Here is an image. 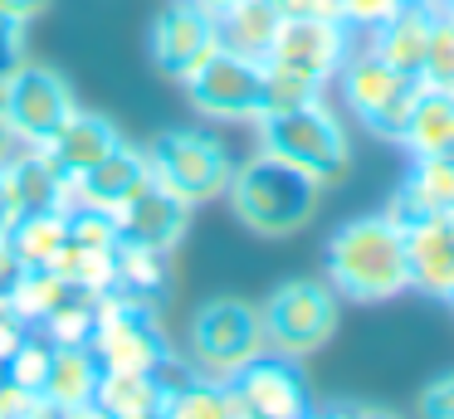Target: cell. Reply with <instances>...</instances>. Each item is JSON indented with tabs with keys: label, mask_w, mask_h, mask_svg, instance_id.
I'll list each match as a JSON object with an SVG mask.
<instances>
[{
	"label": "cell",
	"mask_w": 454,
	"mask_h": 419,
	"mask_svg": "<svg viewBox=\"0 0 454 419\" xmlns=\"http://www.w3.org/2000/svg\"><path fill=\"white\" fill-rule=\"evenodd\" d=\"M333 83L342 88V97H347V107H352L356 122H362L366 132H376V136H391V142H401L405 117H411V107L420 103V93H425L420 74L391 68L366 44H352V54H347L342 68H337Z\"/></svg>",
	"instance_id": "4"
},
{
	"label": "cell",
	"mask_w": 454,
	"mask_h": 419,
	"mask_svg": "<svg viewBox=\"0 0 454 419\" xmlns=\"http://www.w3.org/2000/svg\"><path fill=\"white\" fill-rule=\"evenodd\" d=\"M420 83L454 93V15H444L440 5H434V29H430V44H425Z\"/></svg>",
	"instance_id": "32"
},
{
	"label": "cell",
	"mask_w": 454,
	"mask_h": 419,
	"mask_svg": "<svg viewBox=\"0 0 454 419\" xmlns=\"http://www.w3.org/2000/svg\"><path fill=\"white\" fill-rule=\"evenodd\" d=\"M118 288L122 292H137V298L157 302L171 283V253L147 249V244H118Z\"/></svg>",
	"instance_id": "28"
},
{
	"label": "cell",
	"mask_w": 454,
	"mask_h": 419,
	"mask_svg": "<svg viewBox=\"0 0 454 419\" xmlns=\"http://www.w3.org/2000/svg\"><path fill=\"white\" fill-rule=\"evenodd\" d=\"M327 288L352 302H386L411 288V259H405V229L391 214H362L347 220L327 239Z\"/></svg>",
	"instance_id": "1"
},
{
	"label": "cell",
	"mask_w": 454,
	"mask_h": 419,
	"mask_svg": "<svg viewBox=\"0 0 454 419\" xmlns=\"http://www.w3.org/2000/svg\"><path fill=\"white\" fill-rule=\"evenodd\" d=\"M93 327H98V298H89V292H69V298H64L35 331H44L54 346H89Z\"/></svg>",
	"instance_id": "30"
},
{
	"label": "cell",
	"mask_w": 454,
	"mask_h": 419,
	"mask_svg": "<svg viewBox=\"0 0 454 419\" xmlns=\"http://www.w3.org/2000/svg\"><path fill=\"white\" fill-rule=\"evenodd\" d=\"M113 220H118L122 244H147V249L171 253L181 239H186V229H191V205L176 200L171 190H161V185L152 181L147 190L132 195Z\"/></svg>",
	"instance_id": "14"
},
{
	"label": "cell",
	"mask_w": 454,
	"mask_h": 419,
	"mask_svg": "<svg viewBox=\"0 0 454 419\" xmlns=\"http://www.w3.org/2000/svg\"><path fill=\"white\" fill-rule=\"evenodd\" d=\"M25 58H30V49H25V25L11 15H0V83H5Z\"/></svg>",
	"instance_id": "35"
},
{
	"label": "cell",
	"mask_w": 454,
	"mask_h": 419,
	"mask_svg": "<svg viewBox=\"0 0 454 419\" xmlns=\"http://www.w3.org/2000/svg\"><path fill=\"white\" fill-rule=\"evenodd\" d=\"M50 5H54V0H0V15H11V19H20V25H30V19H40Z\"/></svg>",
	"instance_id": "39"
},
{
	"label": "cell",
	"mask_w": 454,
	"mask_h": 419,
	"mask_svg": "<svg viewBox=\"0 0 454 419\" xmlns=\"http://www.w3.org/2000/svg\"><path fill=\"white\" fill-rule=\"evenodd\" d=\"M118 249H79V244H64L54 253L50 268L69 283L74 292H89V298H103V292L118 288Z\"/></svg>",
	"instance_id": "26"
},
{
	"label": "cell",
	"mask_w": 454,
	"mask_h": 419,
	"mask_svg": "<svg viewBox=\"0 0 454 419\" xmlns=\"http://www.w3.org/2000/svg\"><path fill=\"white\" fill-rule=\"evenodd\" d=\"M20 220V210H15L11 190H5V175H0V234H11V224Z\"/></svg>",
	"instance_id": "40"
},
{
	"label": "cell",
	"mask_w": 454,
	"mask_h": 419,
	"mask_svg": "<svg viewBox=\"0 0 454 419\" xmlns=\"http://www.w3.org/2000/svg\"><path fill=\"white\" fill-rule=\"evenodd\" d=\"M69 419H113V415H103L98 405H79V409H69Z\"/></svg>",
	"instance_id": "43"
},
{
	"label": "cell",
	"mask_w": 454,
	"mask_h": 419,
	"mask_svg": "<svg viewBox=\"0 0 454 419\" xmlns=\"http://www.w3.org/2000/svg\"><path fill=\"white\" fill-rule=\"evenodd\" d=\"M303 419H347V409H308Z\"/></svg>",
	"instance_id": "44"
},
{
	"label": "cell",
	"mask_w": 454,
	"mask_h": 419,
	"mask_svg": "<svg viewBox=\"0 0 454 419\" xmlns=\"http://www.w3.org/2000/svg\"><path fill=\"white\" fill-rule=\"evenodd\" d=\"M20 273H25V263L15 259L11 239H5V234H0V298H5V292L15 288V278H20Z\"/></svg>",
	"instance_id": "38"
},
{
	"label": "cell",
	"mask_w": 454,
	"mask_h": 419,
	"mask_svg": "<svg viewBox=\"0 0 454 419\" xmlns=\"http://www.w3.org/2000/svg\"><path fill=\"white\" fill-rule=\"evenodd\" d=\"M450 302H454V292H450Z\"/></svg>",
	"instance_id": "49"
},
{
	"label": "cell",
	"mask_w": 454,
	"mask_h": 419,
	"mask_svg": "<svg viewBox=\"0 0 454 419\" xmlns=\"http://www.w3.org/2000/svg\"><path fill=\"white\" fill-rule=\"evenodd\" d=\"M254 132H259V151L298 166L317 185H337L352 171V142H347L342 117L327 107V97H313V103L288 107V113H264L254 122Z\"/></svg>",
	"instance_id": "3"
},
{
	"label": "cell",
	"mask_w": 454,
	"mask_h": 419,
	"mask_svg": "<svg viewBox=\"0 0 454 419\" xmlns=\"http://www.w3.org/2000/svg\"><path fill=\"white\" fill-rule=\"evenodd\" d=\"M405 259H411V288L450 302L454 292V229L444 220H425L405 229Z\"/></svg>",
	"instance_id": "21"
},
{
	"label": "cell",
	"mask_w": 454,
	"mask_h": 419,
	"mask_svg": "<svg viewBox=\"0 0 454 419\" xmlns=\"http://www.w3.org/2000/svg\"><path fill=\"white\" fill-rule=\"evenodd\" d=\"M147 161H152V181L161 190H171L176 200H186L191 210L220 200L230 190V175H235L225 142L210 132H196V127H176V132L152 136Z\"/></svg>",
	"instance_id": "5"
},
{
	"label": "cell",
	"mask_w": 454,
	"mask_h": 419,
	"mask_svg": "<svg viewBox=\"0 0 454 419\" xmlns=\"http://www.w3.org/2000/svg\"><path fill=\"white\" fill-rule=\"evenodd\" d=\"M347 419H401V415H391V409H372V405H352Z\"/></svg>",
	"instance_id": "42"
},
{
	"label": "cell",
	"mask_w": 454,
	"mask_h": 419,
	"mask_svg": "<svg viewBox=\"0 0 454 419\" xmlns=\"http://www.w3.org/2000/svg\"><path fill=\"white\" fill-rule=\"evenodd\" d=\"M386 214L401 229H415L425 220L454 214V161H444V156H415V171L395 185Z\"/></svg>",
	"instance_id": "16"
},
{
	"label": "cell",
	"mask_w": 454,
	"mask_h": 419,
	"mask_svg": "<svg viewBox=\"0 0 454 419\" xmlns=\"http://www.w3.org/2000/svg\"><path fill=\"white\" fill-rule=\"evenodd\" d=\"M450 142H454V93L425 88L401 127V146H411V156H444Z\"/></svg>",
	"instance_id": "23"
},
{
	"label": "cell",
	"mask_w": 454,
	"mask_h": 419,
	"mask_svg": "<svg viewBox=\"0 0 454 419\" xmlns=\"http://www.w3.org/2000/svg\"><path fill=\"white\" fill-rule=\"evenodd\" d=\"M220 49L215 39V15L196 0H171L157 10L147 35V54L157 64V74H167L171 83H186L200 64Z\"/></svg>",
	"instance_id": "12"
},
{
	"label": "cell",
	"mask_w": 454,
	"mask_h": 419,
	"mask_svg": "<svg viewBox=\"0 0 454 419\" xmlns=\"http://www.w3.org/2000/svg\"><path fill=\"white\" fill-rule=\"evenodd\" d=\"M98 356L89 346H54V361H50V376H44V400L64 409H79V405H93V390H98Z\"/></svg>",
	"instance_id": "22"
},
{
	"label": "cell",
	"mask_w": 454,
	"mask_h": 419,
	"mask_svg": "<svg viewBox=\"0 0 454 419\" xmlns=\"http://www.w3.org/2000/svg\"><path fill=\"white\" fill-rule=\"evenodd\" d=\"M313 97H323L317 83L264 64V113H288V107H303V103H313Z\"/></svg>",
	"instance_id": "33"
},
{
	"label": "cell",
	"mask_w": 454,
	"mask_h": 419,
	"mask_svg": "<svg viewBox=\"0 0 454 419\" xmlns=\"http://www.w3.org/2000/svg\"><path fill=\"white\" fill-rule=\"evenodd\" d=\"M420 419H454V370L420 390Z\"/></svg>",
	"instance_id": "36"
},
{
	"label": "cell",
	"mask_w": 454,
	"mask_h": 419,
	"mask_svg": "<svg viewBox=\"0 0 454 419\" xmlns=\"http://www.w3.org/2000/svg\"><path fill=\"white\" fill-rule=\"evenodd\" d=\"M278 15L298 19H342V0H274Z\"/></svg>",
	"instance_id": "37"
},
{
	"label": "cell",
	"mask_w": 454,
	"mask_h": 419,
	"mask_svg": "<svg viewBox=\"0 0 454 419\" xmlns=\"http://www.w3.org/2000/svg\"><path fill=\"white\" fill-rule=\"evenodd\" d=\"M152 185V161H147V146H132L122 142L118 151H108L93 171H83L74 181V205H89V210H108L118 214L122 205L132 200L137 190Z\"/></svg>",
	"instance_id": "15"
},
{
	"label": "cell",
	"mask_w": 454,
	"mask_h": 419,
	"mask_svg": "<svg viewBox=\"0 0 454 419\" xmlns=\"http://www.w3.org/2000/svg\"><path fill=\"white\" fill-rule=\"evenodd\" d=\"M225 200L245 229L264 234V239H288V234H298L313 220L317 200H323V185L313 175H303L298 166L278 161V156L254 151L249 161H235Z\"/></svg>",
	"instance_id": "2"
},
{
	"label": "cell",
	"mask_w": 454,
	"mask_h": 419,
	"mask_svg": "<svg viewBox=\"0 0 454 419\" xmlns=\"http://www.w3.org/2000/svg\"><path fill=\"white\" fill-rule=\"evenodd\" d=\"M0 317H11V302H5V298H0Z\"/></svg>",
	"instance_id": "47"
},
{
	"label": "cell",
	"mask_w": 454,
	"mask_h": 419,
	"mask_svg": "<svg viewBox=\"0 0 454 419\" xmlns=\"http://www.w3.org/2000/svg\"><path fill=\"white\" fill-rule=\"evenodd\" d=\"M93 405L113 419H132V415H157L167 405V395H161L152 370H103L98 390H93Z\"/></svg>",
	"instance_id": "24"
},
{
	"label": "cell",
	"mask_w": 454,
	"mask_h": 419,
	"mask_svg": "<svg viewBox=\"0 0 454 419\" xmlns=\"http://www.w3.org/2000/svg\"><path fill=\"white\" fill-rule=\"evenodd\" d=\"M11 249L15 259L25 263V268H50L54 253L69 244V214L64 210H40V214H20V220L11 224Z\"/></svg>",
	"instance_id": "25"
},
{
	"label": "cell",
	"mask_w": 454,
	"mask_h": 419,
	"mask_svg": "<svg viewBox=\"0 0 454 419\" xmlns=\"http://www.w3.org/2000/svg\"><path fill=\"white\" fill-rule=\"evenodd\" d=\"M50 361H54V341L30 327V337L20 341V351L5 361V380H11L15 390H25V395H40L44 376H50Z\"/></svg>",
	"instance_id": "31"
},
{
	"label": "cell",
	"mask_w": 454,
	"mask_h": 419,
	"mask_svg": "<svg viewBox=\"0 0 454 419\" xmlns=\"http://www.w3.org/2000/svg\"><path fill=\"white\" fill-rule=\"evenodd\" d=\"M230 395H235L239 419H303L308 409H313L308 385L294 370V361L274 356V351L249 361V366L230 380Z\"/></svg>",
	"instance_id": "13"
},
{
	"label": "cell",
	"mask_w": 454,
	"mask_h": 419,
	"mask_svg": "<svg viewBox=\"0 0 454 419\" xmlns=\"http://www.w3.org/2000/svg\"><path fill=\"white\" fill-rule=\"evenodd\" d=\"M434 29V0H405L386 25H376L372 35L362 39L372 54H381L391 68H405V74H420L425 64V44H430Z\"/></svg>",
	"instance_id": "19"
},
{
	"label": "cell",
	"mask_w": 454,
	"mask_h": 419,
	"mask_svg": "<svg viewBox=\"0 0 454 419\" xmlns=\"http://www.w3.org/2000/svg\"><path fill=\"white\" fill-rule=\"evenodd\" d=\"M5 190H11L20 214H40V210H74V181L54 171V161L44 156V146H20L11 161L0 166Z\"/></svg>",
	"instance_id": "18"
},
{
	"label": "cell",
	"mask_w": 454,
	"mask_h": 419,
	"mask_svg": "<svg viewBox=\"0 0 454 419\" xmlns=\"http://www.w3.org/2000/svg\"><path fill=\"white\" fill-rule=\"evenodd\" d=\"M401 5L405 0H342V25L352 29L356 39H366L376 25H386Z\"/></svg>",
	"instance_id": "34"
},
{
	"label": "cell",
	"mask_w": 454,
	"mask_h": 419,
	"mask_svg": "<svg viewBox=\"0 0 454 419\" xmlns=\"http://www.w3.org/2000/svg\"><path fill=\"white\" fill-rule=\"evenodd\" d=\"M69 292L74 288L54 268H25L20 278H15V288L5 292V302H11V312L25 322V327H40V322L50 317V312L59 307Z\"/></svg>",
	"instance_id": "27"
},
{
	"label": "cell",
	"mask_w": 454,
	"mask_h": 419,
	"mask_svg": "<svg viewBox=\"0 0 454 419\" xmlns=\"http://www.w3.org/2000/svg\"><path fill=\"white\" fill-rule=\"evenodd\" d=\"M434 5H440V10H444V15H454V0H434Z\"/></svg>",
	"instance_id": "46"
},
{
	"label": "cell",
	"mask_w": 454,
	"mask_h": 419,
	"mask_svg": "<svg viewBox=\"0 0 454 419\" xmlns=\"http://www.w3.org/2000/svg\"><path fill=\"white\" fill-rule=\"evenodd\" d=\"M356 35L342 25V19H298L284 15L274 44H269V68H284V74H298L308 83L327 88L337 78V68L347 64Z\"/></svg>",
	"instance_id": "11"
},
{
	"label": "cell",
	"mask_w": 454,
	"mask_h": 419,
	"mask_svg": "<svg viewBox=\"0 0 454 419\" xmlns=\"http://www.w3.org/2000/svg\"><path fill=\"white\" fill-rule=\"evenodd\" d=\"M128 142V136L118 132V122L103 113H83V107H74V117L59 127V132L44 142V156L54 161V171L69 175V181H79L83 171H93V166L103 161L108 151H118V146Z\"/></svg>",
	"instance_id": "17"
},
{
	"label": "cell",
	"mask_w": 454,
	"mask_h": 419,
	"mask_svg": "<svg viewBox=\"0 0 454 419\" xmlns=\"http://www.w3.org/2000/svg\"><path fill=\"white\" fill-rule=\"evenodd\" d=\"M264 351H269L264 322H259V307H249V302L210 298L206 307L191 317V366H196V376L230 385V380H235L249 361L264 356Z\"/></svg>",
	"instance_id": "6"
},
{
	"label": "cell",
	"mask_w": 454,
	"mask_h": 419,
	"mask_svg": "<svg viewBox=\"0 0 454 419\" xmlns=\"http://www.w3.org/2000/svg\"><path fill=\"white\" fill-rule=\"evenodd\" d=\"M161 419H239V409H235L230 385L196 376V380H186L181 390H171V395H167Z\"/></svg>",
	"instance_id": "29"
},
{
	"label": "cell",
	"mask_w": 454,
	"mask_h": 419,
	"mask_svg": "<svg viewBox=\"0 0 454 419\" xmlns=\"http://www.w3.org/2000/svg\"><path fill=\"white\" fill-rule=\"evenodd\" d=\"M15 151H20V136H15V127L5 122V113H0V166L11 161Z\"/></svg>",
	"instance_id": "41"
},
{
	"label": "cell",
	"mask_w": 454,
	"mask_h": 419,
	"mask_svg": "<svg viewBox=\"0 0 454 419\" xmlns=\"http://www.w3.org/2000/svg\"><path fill=\"white\" fill-rule=\"evenodd\" d=\"M264 322V341L274 356L303 361L313 351H323L337 331V292L317 278H294L284 288L269 292V302L259 307Z\"/></svg>",
	"instance_id": "7"
},
{
	"label": "cell",
	"mask_w": 454,
	"mask_h": 419,
	"mask_svg": "<svg viewBox=\"0 0 454 419\" xmlns=\"http://www.w3.org/2000/svg\"><path fill=\"white\" fill-rule=\"evenodd\" d=\"M181 88H186L191 107L210 122L254 127L264 117V64L239 58L230 49H215Z\"/></svg>",
	"instance_id": "9"
},
{
	"label": "cell",
	"mask_w": 454,
	"mask_h": 419,
	"mask_svg": "<svg viewBox=\"0 0 454 419\" xmlns=\"http://www.w3.org/2000/svg\"><path fill=\"white\" fill-rule=\"evenodd\" d=\"M89 351L98 356L103 370H152L171 351L167 337H161L157 302L137 298V292H122V288L103 292Z\"/></svg>",
	"instance_id": "8"
},
{
	"label": "cell",
	"mask_w": 454,
	"mask_h": 419,
	"mask_svg": "<svg viewBox=\"0 0 454 419\" xmlns=\"http://www.w3.org/2000/svg\"><path fill=\"white\" fill-rule=\"evenodd\" d=\"M444 161H454V142H450V151H444Z\"/></svg>",
	"instance_id": "48"
},
{
	"label": "cell",
	"mask_w": 454,
	"mask_h": 419,
	"mask_svg": "<svg viewBox=\"0 0 454 419\" xmlns=\"http://www.w3.org/2000/svg\"><path fill=\"white\" fill-rule=\"evenodd\" d=\"M196 5H206V10H210V15H215V10H220V5H230V0H196Z\"/></svg>",
	"instance_id": "45"
},
{
	"label": "cell",
	"mask_w": 454,
	"mask_h": 419,
	"mask_svg": "<svg viewBox=\"0 0 454 419\" xmlns=\"http://www.w3.org/2000/svg\"><path fill=\"white\" fill-rule=\"evenodd\" d=\"M278 25H284V15H278L274 0H230V5L215 10L220 49H230L239 58H254V64L269 58V44H274Z\"/></svg>",
	"instance_id": "20"
},
{
	"label": "cell",
	"mask_w": 454,
	"mask_h": 419,
	"mask_svg": "<svg viewBox=\"0 0 454 419\" xmlns=\"http://www.w3.org/2000/svg\"><path fill=\"white\" fill-rule=\"evenodd\" d=\"M74 107H79V97H74L69 78L54 74L50 64H35V58H25L0 83V113L15 127L20 146H44L74 117Z\"/></svg>",
	"instance_id": "10"
}]
</instances>
